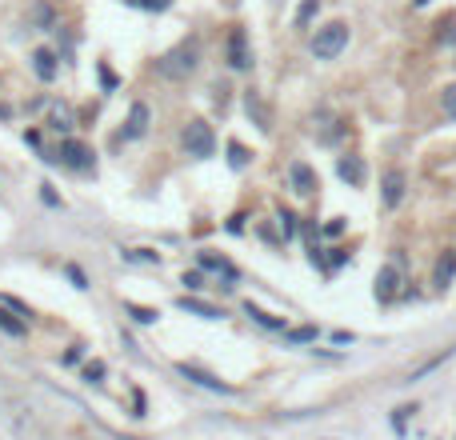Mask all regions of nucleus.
<instances>
[{
    "label": "nucleus",
    "instance_id": "obj_16",
    "mask_svg": "<svg viewBox=\"0 0 456 440\" xmlns=\"http://www.w3.org/2000/svg\"><path fill=\"white\" fill-rule=\"evenodd\" d=\"M201 268H212V273H225L228 280H236V268L228 264L225 256H216V253H201Z\"/></svg>",
    "mask_w": 456,
    "mask_h": 440
},
{
    "label": "nucleus",
    "instance_id": "obj_12",
    "mask_svg": "<svg viewBox=\"0 0 456 440\" xmlns=\"http://www.w3.org/2000/svg\"><path fill=\"white\" fill-rule=\"evenodd\" d=\"M144 132H148V104H133L128 124H124V137H128V140H140Z\"/></svg>",
    "mask_w": 456,
    "mask_h": 440
},
{
    "label": "nucleus",
    "instance_id": "obj_15",
    "mask_svg": "<svg viewBox=\"0 0 456 440\" xmlns=\"http://www.w3.org/2000/svg\"><path fill=\"white\" fill-rule=\"evenodd\" d=\"M244 312H249L252 321H256V325L260 328H273V332H284V321H280V316H273V312H264V308H256V304H244Z\"/></svg>",
    "mask_w": 456,
    "mask_h": 440
},
{
    "label": "nucleus",
    "instance_id": "obj_25",
    "mask_svg": "<svg viewBox=\"0 0 456 440\" xmlns=\"http://www.w3.org/2000/svg\"><path fill=\"white\" fill-rule=\"evenodd\" d=\"M280 229H284V236H293V232H297V216H293L288 209H280Z\"/></svg>",
    "mask_w": 456,
    "mask_h": 440
},
{
    "label": "nucleus",
    "instance_id": "obj_31",
    "mask_svg": "<svg viewBox=\"0 0 456 440\" xmlns=\"http://www.w3.org/2000/svg\"><path fill=\"white\" fill-rule=\"evenodd\" d=\"M84 376H89V380H100V376H104V364H100V360H96V364H89V369H84Z\"/></svg>",
    "mask_w": 456,
    "mask_h": 440
},
{
    "label": "nucleus",
    "instance_id": "obj_21",
    "mask_svg": "<svg viewBox=\"0 0 456 440\" xmlns=\"http://www.w3.org/2000/svg\"><path fill=\"white\" fill-rule=\"evenodd\" d=\"M228 164H232V168H244V164H249V148L232 140V144H228Z\"/></svg>",
    "mask_w": 456,
    "mask_h": 440
},
{
    "label": "nucleus",
    "instance_id": "obj_14",
    "mask_svg": "<svg viewBox=\"0 0 456 440\" xmlns=\"http://www.w3.org/2000/svg\"><path fill=\"white\" fill-rule=\"evenodd\" d=\"M176 304H181L184 312H192V316H201V321H220V316H225L220 308H212V304L196 301V297H181V301H176Z\"/></svg>",
    "mask_w": 456,
    "mask_h": 440
},
{
    "label": "nucleus",
    "instance_id": "obj_27",
    "mask_svg": "<svg viewBox=\"0 0 456 440\" xmlns=\"http://www.w3.org/2000/svg\"><path fill=\"white\" fill-rule=\"evenodd\" d=\"M344 232V216H332L328 224H324V236H341Z\"/></svg>",
    "mask_w": 456,
    "mask_h": 440
},
{
    "label": "nucleus",
    "instance_id": "obj_29",
    "mask_svg": "<svg viewBox=\"0 0 456 440\" xmlns=\"http://www.w3.org/2000/svg\"><path fill=\"white\" fill-rule=\"evenodd\" d=\"M4 308H12L16 316H32V312H28V308H24V304L16 301V297H4Z\"/></svg>",
    "mask_w": 456,
    "mask_h": 440
},
{
    "label": "nucleus",
    "instance_id": "obj_30",
    "mask_svg": "<svg viewBox=\"0 0 456 440\" xmlns=\"http://www.w3.org/2000/svg\"><path fill=\"white\" fill-rule=\"evenodd\" d=\"M444 108L456 116V84H453V89H444Z\"/></svg>",
    "mask_w": 456,
    "mask_h": 440
},
{
    "label": "nucleus",
    "instance_id": "obj_8",
    "mask_svg": "<svg viewBox=\"0 0 456 440\" xmlns=\"http://www.w3.org/2000/svg\"><path fill=\"white\" fill-rule=\"evenodd\" d=\"M288 181H293V192H300V196H312V192L320 188L317 172H312L308 164H300V161L293 164V168H288Z\"/></svg>",
    "mask_w": 456,
    "mask_h": 440
},
{
    "label": "nucleus",
    "instance_id": "obj_22",
    "mask_svg": "<svg viewBox=\"0 0 456 440\" xmlns=\"http://www.w3.org/2000/svg\"><path fill=\"white\" fill-rule=\"evenodd\" d=\"M65 277H69V280H72V288H80V292L89 288V280H84V273H80L76 264H65Z\"/></svg>",
    "mask_w": 456,
    "mask_h": 440
},
{
    "label": "nucleus",
    "instance_id": "obj_2",
    "mask_svg": "<svg viewBox=\"0 0 456 440\" xmlns=\"http://www.w3.org/2000/svg\"><path fill=\"white\" fill-rule=\"evenodd\" d=\"M184 148H188V157H196V161H208V157L216 152V137H212V128H208L205 120H188Z\"/></svg>",
    "mask_w": 456,
    "mask_h": 440
},
{
    "label": "nucleus",
    "instance_id": "obj_6",
    "mask_svg": "<svg viewBox=\"0 0 456 440\" xmlns=\"http://www.w3.org/2000/svg\"><path fill=\"white\" fill-rule=\"evenodd\" d=\"M56 161H65L69 168H76V172H89L92 164H96V157H92L89 144H80V140H65L60 144V157Z\"/></svg>",
    "mask_w": 456,
    "mask_h": 440
},
{
    "label": "nucleus",
    "instance_id": "obj_17",
    "mask_svg": "<svg viewBox=\"0 0 456 440\" xmlns=\"http://www.w3.org/2000/svg\"><path fill=\"white\" fill-rule=\"evenodd\" d=\"M0 328H4L8 336H24V332H28V321H16L8 308H0Z\"/></svg>",
    "mask_w": 456,
    "mask_h": 440
},
{
    "label": "nucleus",
    "instance_id": "obj_23",
    "mask_svg": "<svg viewBox=\"0 0 456 440\" xmlns=\"http://www.w3.org/2000/svg\"><path fill=\"white\" fill-rule=\"evenodd\" d=\"M412 413H416L412 404H409V408H396V413H392V428H396V432H404V424H409Z\"/></svg>",
    "mask_w": 456,
    "mask_h": 440
},
{
    "label": "nucleus",
    "instance_id": "obj_13",
    "mask_svg": "<svg viewBox=\"0 0 456 440\" xmlns=\"http://www.w3.org/2000/svg\"><path fill=\"white\" fill-rule=\"evenodd\" d=\"M32 72H36L41 80H56V56H52L48 48H36V52H32Z\"/></svg>",
    "mask_w": 456,
    "mask_h": 440
},
{
    "label": "nucleus",
    "instance_id": "obj_9",
    "mask_svg": "<svg viewBox=\"0 0 456 440\" xmlns=\"http://www.w3.org/2000/svg\"><path fill=\"white\" fill-rule=\"evenodd\" d=\"M396 288H400V273H396L392 264H385V268L376 273V301L388 304L392 297H396Z\"/></svg>",
    "mask_w": 456,
    "mask_h": 440
},
{
    "label": "nucleus",
    "instance_id": "obj_20",
    "mask_svg": "<svg viewBox=\"0 0 456 440\" xmlns=\"http://www.w3.org/2000/svg\"><path fill=\"white\" fill-rule=\"evenodd\" d=\"M317 12H320V0H304L297 8V28H308V21H312Z\"/></svg>",
    "mask_w": 456,
    "mask_h": 440
},
{
    "label": "nucleus",
    "instance_id": "obj_5",
    "mask_svg": "<svg viewBox=\"0 0 456 440\" xmlns=\"http://www.w3.org/2000/svg\"><path fill=\"white\" fill-rule=\"evenodd\" d=\"M176 369H181V376H188V380H196V384H201V389H208V393H225V396H228V393H236L232 384H225V380H220L216 372L201 369V364H188V360H181Z\"/></svg>",
    "mask_w": 456,
    "mask_h": 440
},
{
    "label": "nucleus",
    "instance_id": "obj_1",
    "mask_svg": "<svg viewBox=\"0 0 456 440\" xmlns=\"http://www.w3.org/2000/svg\"><path fill=\"white\" fill-rule=\"evenodd\" d=\"M344 48H348V24L332 21L324 28H317V36H312V56L317 60H337Z\"/></svg>",
    "mask_w": 456,
    "mask_h": 440
},
{
    "label": "nucleus",
    "instance_id": "obj_33",
    "mask_svg": "<svg viewBox=\"0 0 456 440\" xmlns=\"http://www.w3.org/2000/svg\"><path fill=\"white\" fill-rule=\"evenodd\" d=\"M100 80H104V89H116V76L104 69V65H100Z\"/></svg>",
    "mask_w": 456,
    "mask_h": 440
},
{
    "label": "nucleus",
    "instance_id": "obj_18",
    "mask_svg": "<svg viewBox=\"0 0 456 440\" xmlns=\"http://www.w3.org/2000/svg\"><path fill=\"white\" fill-rule=\"evenodd\" d=\"M124 308L133 312V321H140V325H157V321H160V312H157V308H144V304H133V301L124 304Z\"/></svg>",
    "mask_w": 456,
    "mask_h": 440
},
{
    "label": "nucleus",
    "instance_id": "obj_3",
    "mask_svg": "<svg viewBox=\"0 0 456 440\" xmlns=\"http://www.w3.org/2000/svg\"><path fill=\"white\" fill-rule=\"evenodd\" d=\"M192 69H196V40H184V45H176L172 52L160 56V72L164 76H188Z\"/></svg>",
    "mask_w": 456,
    "mask_h": 440
},
{
    "label": "nucleus",
    "instance_id": "obj_32",
    "mask_svg": "<svg viewBox=\"0 0 456 440\" xmlns=\"http://www.w3.org/2000/svg\"><path fill=\"white\" fill-rule=\"evenodd\" d=\"M41 188H45V192H41V196H45V205H60V196L52 192V185H41Z\"/></svg>",
    "mask_w": 456,
    "mask_h": 440
},
{
    "label": "nucleus",
    "instance_id": "obj_10",
    "mask_svg": "<svg viewBox=\"0 0 456 440\" xmlns=\"http://www.w3.org/2000/svg\"><path fill=\"white\" fill-rule=\"evenodd\" d=\"M453 277H456V253H440V260H436V268H433V288L444 292L453 284Z\"/></svg>",
    "mask_w": 456,
    "mask_h": 440
},
{
    "label": "nucleus",
    "instance_id": "obj_19",
    "mask_svg": "<svg viewBox=\"0 0 456 440\" xmlns=\"http://www.w3.org/2000/svg\"><path fill=\"white\" fill-rule=\"evenodd\" d=\"M124 260H133V264H160V253H148V248H124Z\"/></svg>",
    "mask_w": 456,
    "mask_h": 440
},
{
    "label": "nucleus",
    "instance_id": "obj_7",
    "mask_svg": "<svg viewBox=\"0 0 456 440\" xmlns=\"http://www.w3.org/2000/svg\"><path fill=\"white\" fill-rule=\"evenodd\" d=\"M337 176H341L344 185L361 188V185H365V176H368V168H365L361 157H341V161H337Z\"/></svg>",
    "mask_w": 456,
    "mask_h": 440
},
{
    "label": "nucleus",
    "instance_id": "obj_28",
    "mask_svg": "<svg viewBox=\"0 0 456 440\" xmlns=\"http://www.w3.org/2000/svg\"><path fill=\"white\" fill-rule=\"evenodd\" d=\"M137 4H140V8H148V12H164L172 0H137Z\"/></svg>",
    "mask_w": 456,
    "mask_h": 440
},
{
    "label": "nucleus",
    "instance_id": "obj_26",
    "mask_svg": "<svg viewBox=\"0 0 456 440\" xmlns=\"http://www.w3.org/2000/svg\"><path fill=\"white\" fill-rule=\"evenodd\" d=\"M181 284L196 292V288H205V277H201V273H184V280H181Z\"/></svg>",
    "mask_w": 456,
    "mask_h": 440
},
{
    "label": "nucleus",
    "instance_id": "obj_4",
    "mask_svg": "<svg viewBox=\"0 0 456 440\" xmlns=\"http://www.w3.org/2000/svg\"><path fill=\"white\" fill-rule=\"evenodd\" d=\"M225 56H228V65H232L236 72L252 69V52H249V36H244V28H232V32H228Z\"/></svg>",
    "mask_w": 456,
    "mask_h": 440
},
{
    "label": "nucleus",
    "instance_id": "obj_24",
    "mask_svg": "<svg viewBox=\"0 0 456 440\" xmlns=\"http://www.w3.org/2000/svg\"><path fill=\"white\" fill-rule=\"evenodd\" d=\"M312 336H317V328H293V332H288V340H293V345H308Z\"/></svg>",
    "mask_w": 456,
    "mask_h": 440
},
{
    "label": "nucleus",
    "instance_id": "obj_34",
    "mask_svg": "<svg viewBox=\"0 0 456 440\" xmlns=\"http://www.w3.org/2000/svg\"><path fill=\"white\" fill-rule=\"evenodd\" d=\"M424 4H433V0H416V8H424Z\"/></svg>",
    "mask_w": 456,
    "mask_h": 440
},
{
    "label": "nucleus",
    "instance_id": "obj_11",
    "mask_svg": "<svg viewBox=\"0 0 456 440\" xmlns=\"http://www.w3.org/2000/svg\"><path fill=\"white\" fill-rule=\"evenodd\" d=\"M385 209H396L400 200H404V172H396V168H388L385 172Z\"/></svg>",
    "mask_w": 456,
    "mask_h": 440
}]
</instances>
